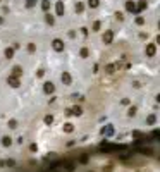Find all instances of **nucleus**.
Segmentation results:
<instances>
[{"mask_svg":"<svg viewBox=\"0 0 160 172\" xmlns=\"http://www.w3.org/2000/svg\"><path fill=\"white\" fill-rule=\"evenodd\" d=\"M64 10H65L64 2H57V3H55V12H57V16H64Z\"/></svg>","mask_w":160,"mask_h":172,"instance_id":"39448f33","label":"nucleus"},{"mask_svg":"<svg viewBox=\"0 0 160 172\" xmlns=\"http://www.w3.org/2000/svg\"><path fill=\"white\" fill-rule=\"evenodd\" d=\"M102 134H105V136H112V134H114V127H112V126L103 127V129H102Z\"/></svg>","mask_w":160,"mask_h":172,"instance_id":"9b49d317","label":"nucleus"},{"mask_svg":"<svg viewBox=\"0 0 160 172\" xmlns=\"http://www.w3.org/2000/svg\"><path fill=\"white\" fill-rule=\"evenodd\" d=\"M112 40H114V33H112V31H105V34H103V43H105V45H110Z\"/></svg>","mask_w":160,"mask_h":172,"instance_id":"20e7f679","label":"nucleus"},{"mask_svg":"<svg viewBox=\"0 0 160 172\" xmlns=\"http://www.w3.org/2000/svg\"><path fill=\"white\" fill-rule=\"evenodd\" d=\"M21 74H22V67H21V65H14V67H12V76H17V78H19Z\"/></svg>","mask_w":160,"mask_h":172,"instance_id":"9d476101","label":"nucleus"},{"mask_svg":"<svg viewBox=\"0 0 160 172\" xmlns=\"http://www.w3.org/2000/svg\"><path fill=\"white\" fill-rule=\"evenodd\" d=\"M43 74H45V71H43V69H40V71H38V72H36V76H38V78H41V76H43Z\"/></svg>","mask_w":160,"mask_h":172,"instance_id":"f704fd0d","label":"nucleus"},{"mask_svg":"<svg viewBox=\"0 0 160 172\" xmlns=\"http://www.w3.org/2000/svg\"><path fill=\"white\" fill-rule=\"evenodd\" d=\"M65 169H67L69 172H72V171H74V164H72V162H71V164H67V167H65Z\"/></svg>","mask_w":160,"mask_h":172,"instance_id":"c756f323","label":"nucleus"},{"mask_svg":"<svg viewBox=\"0 0 160 172\" xmlns=\"http://www.w3.org/2000/svg\"><path fill=\"white\" fill-rule=\"evenodd\" d=\"M29 150H31V152H36V150H38V146H36V143H33V145L29 146Z\"/></svg>","mask_w":160,"mask_h":172,"instance_id":"2f4dec72","label":"nucleus"},{"mask_svg":"<svg viewBox=\"0 0 160 172\" xmlns=\"http://www.w3.org/2000/svg\"><path fill=\"white\" fill-rule=\"evenodd\" d=\"M115 17H117V19H119V21H122V19H124V16H122V14H121V12H117V14H115Z\"/></svg>","mask_w":160,"mask_h":172,"instance_id":"72a5a7b5","label":"nucleus"},{"mask_svg":"<svg viewBox=\"0 0 160 172\" xmlns=\"http://www.w3.org/2000/svg\"><path fill=\"white\" fill-rule=\"evenodd\" d=\"M146 122H148V124H150V126H153V124H155V122H157V117H155V115H153V114H152V115H148V117H146Z\"/></svg>","mask_w":160,"mask_h":172,"instance_id":"2eb2a0df","label":"nucleus"},{"mask_svg":"<svg viewBox=\"0 0 160 172\" xmlns=\"http://www.w3.org/2000/svg\"><path fill=\"white\" fill-rule=\"evenodd\" d=\"M5 57H7V59H12V57H14V48H7V50H5Z\"/></svg>","mask_w":160,"mask_h":172,"instance_id":"6ab92c4d","label":"nucleus"},{"mask_svg":"<svg viewBox=\"0 0 160 172\" xmlns=\"http://www.w3.org/2000/svg\"><path fill=\"white\" fill-rule=\"evenodd\" d=\"M83 9H84V5H83L81 2H78V3H76V10H78V12H83Z\"/></svg>","mask_w":160,"mask_h":172,"instance_id":"a878e982","label":"nucleus"},{"mask_svg":"<svg viewBox=\"0 0 160 172\" xmlns=\"http://www.w3.org/2000/svg\"><path fill=\"white\" fill-rule=\"evenodd\" d=\"M64 131H65V133H72V131H74V126H72L71 122H67V124H64Z\"/></svg>","mask_w":160,"mask_h":172,"instance_id":"dca6fc26","label":"nucleus"},{"mask_svg":"<svg viewBox=\"0 0 160 172\" xmlns=\"http://www.w3.org/2000/svg\"><path fill=\"white\" fill-rule=\"evenodd\" d=\"M136 24H140V26L145 24V19H143V17H138V19H136Z\"/></svg>","mask_w":160,"mask_h":172,"instance_id":"7c9ffc66","label":"nucleus"},{"mask_svg":"<svg viewBox=\"0 0 160 172\" xmlns=\"http://www.w3.org/2000/svg\"><path fill=\"white\" fill-rule=\"evenodd\" d=\"M45 21H47L48 24H53V21H55V19H53V16H50V14H47V16H45Z\"/></svg>","mask_w":160,"mask_h":172,"instance_id":"5701e85b","label":"nucleus"},{"mask_svg":"<svg viewBox=\"0 0 160 172\" xmlns=\"http://www.w3.org/2000/svg\"><path fill=\"white\" fill-rule=\"evenodd\" d=\"M41 9H43L45 12H48V9H50V0H43V2H41Z\"/></svg>","mask_w":160,"mask_h":172,"instance_id":"f3484780","label":"nucleus"},{"mask_svg":"<svg viewBox=\"0 0 160 172\" xmlns=\"http://www.w3.org/2000/svg\"><path fill=\"white\" fill-rule=\"evenodd\" d=\"M128 115H129V117H134V115H136V107H131V109L128 110Z\"/></svg>","mask_w":160,"mask_h":172,"instance_id":"b1692460","label":"nucleus"},{"mask_svg":"<svg viewBox=\"0 0 160 172\" xmlns=\"http://www.w3.org/2000/svg\"><path fill=\"white\" fill-rule=\"evenodd\" d=\"M2 145H3V146H10V145H12V138L3 136V138H2Z\"/></svg>","mask_w":160,"mask_h":172,"instance_id":"f8f14e48","label":"nucleus"},{"mask_svg":"<svg viewBox=\"0 0 160 172\" xmlns=\"http://www.w3.org/2000/svg\"><path fill=\"white\" fill-rule=\"evenodd\" d=\"M98 3H100V0H88V5H90L91 9H95V7H98Z\"/></svg>","mask_w":160,"mask_h":172,"instance_id":"412c9836","label":"nucleus"},{"mask_svg":"<svg viewBox=\"0 0 160 172\" xmlns=\"http://www.w3.org/2000/svg\"><path fill=\"white\" fill-rule=\"evenodd\" d=\"M60 79H62V83H64V84H71V83H72V78H71V74H69V72H62Z\"/></svg>","mask_w":160,"mask_h":172,"instance_id":"0eeeda50","label":"nucleus"},{"mask_svg":"<svg viewBox=\"0 0 160 172\" xmlns=\"http://www.w3.org/2000/svg\"><path fill=\"white\" fill-rule=\"evenodd\" d=\"M43 122H45L47 126H50V124L53 122V117H52V115H45V119H43Z\"/></svg>","mask_w":160,"mask_h":172,"instance_id":"aec40b11","label":"nucleus"},{"mask_svg":"<svg viewBox=\"0 0 160 172\" xmlns=\"http://www.w3.org/2000/svg\"><path fill=\"white\" fill-rule=\"evenodd\" d=\"M152 136H153L155 140H157V138H160V131H159V129H155V131L152 133Z\"/></svg>","mask_w":160,"mask_h":172,"instance_id":"c85d7f7f","label":"nucleus"},{"mask_svg":"<svg viewBox=\"0 0 160 172\" xmlns=\"http://www.w3.org/2000/svg\"><path fill=\"white\" fill-rule=\"evenodd\" d=\"M34 50H36V47H34V43H29V45H28V52H31V53H33Z\"/></svg>","mask_w":160,"mask_h":172,"instance_id":"cd10ccee","label":"nucleus"},{"mask_svg":"<svg viewBox=\"0 0 160 172\" xmlns=\"http://www.w3.org/2000/svg\"><path fill=\"white\" fill-rule=\"evenodd\" d=\"M103 172H112V167H110V165H107V167H103Z\"/></svg>","mask_w":160,"mask_h":172,"instance_id":"c9c22d12","label":"nucleus"},{"mask_svg":"<svg viewBox=\"0 0 160 172\" xmlns=\"http://www.w3.org/2000/svg\"><path fill=\"white\" fill-rule=\"evenodd\" d=\"M100 29V21H95L93 22V31H98Z\"/></svg>","mask_w":160,"mask_h":172,"instance_id":"bb28decb","label":"nucleus"},{"mask_svg":"<svg viewBox=\"0 0 160 172\" xmlns=\"http://www.w3.org/2000/svg\"><path fill=\"white\" fill-rule=\"evenodd\" d=\"M0 167H5V162H3V160H0Z\"/></svg>","mask_w":160,"mask_h":172,"instance_id":"4c0bfd02","label":"nucleus"},{"mask_svg":"<svg viewBox=\"0 0 160 172\" xmlns=\"http://www.w3.org/2000/svg\"><path fill=\"white\" fill-rule=\"evenodd\" d=\"M7 83H9V84H10L12 88H17V86L21 84V83H19V78H17V76H9V78H7Z\"/></svg>","mask_w":160,"mask_h":172,"instance_id":"7ed1b4c3","label":"nucleus"},{"mask_svg":"<svg viewBox=\"0 0 160 172\" xmlns=\"http://www.w3.org/2000/svg\"><path fill=\"white\" fill-rule=\"evenodd\" d=\"M14 164H16V162H14V160H5V165H9V167H12V165H14Z\"/></svg>","mask_w":160,"mask_h":172,"instance_id":"473e14b6","label":"nucleus"},{"mask_svg":"<svg viewBox=\"0 0 160 172\" xmlns=\"http://www.w3.org/2000/svg\"><path fill=\"white\" fill-rule=\"evenodd\" d=\"M34 5V0H28V7H33Z\"/></svg>","mask_w":160,"mask_h":172,"instance_id":"e433bc0d","label":"nucleus"},{"mask_svg":"<svg viewBox=\"0 0 160 172\" xmlns=\"http://www.w3.org/2000/svg\"><path fill=\"white\" fill-rule=\"evenodd\" d=\"M138 152H140V153H143V155H152V153H153L150 148H138Z\"/></svg>","mask_w":160,"mask_h":172,"instance_id":"a211bd4d","label":"nucleus"},{"mask_svg":"<svg viewBox=\"0 0 160 172\" xmlns=\"http://www.w3.org/2000/svg\"><path fill=\"white\" fill-rule=\"evenodd\" d=\"M71 114H74V115H81V114H83V109H81V107H74V109H71Z\"/></svg>","mask_w":160,"mask_h":172,"instance_id":"4468645a","label":"nucleus"},{"mask_svg":"<svg viewBox=\"0 0 160 172\" xmlns=\"http://www.w3.org/2000/svg\"><path fill=\"white\" fill-rule=\"evenodd\" d=\"M155 52H157V47H155V43H150V45H146V55H148V57H153V55H155Z\"/></svg>","mask_w":160,"mask_h":172,"instance_id":"423d86ee","label":"nucleus"},{"mask_svg":"<svg viewBox=\"0 0 160 172\" xmlns=\"http://www.w3.org/2000/svg\"><path fill=\"white\" fill-rule=\"evenodd\" d=\"M126 10H128V12H136V3H134L133 0H128V2H126Z\"/></svg>","mask_w":160,"mask_h":172,"instance_id":"1a4fd4ad","label":"nucleus"},{"mask_svg":"<svg viewBox=\"0 0 160 172\" xmlns=\"http://www.w3.org/2000/svg\"><path fill=\"white\" fill-rule=\"evenodd\" d=\"M9 127H10V129H16V127H17V121L10 119V121H9Z\"/></svg>","mask_w":160,"mask_h":172,"instance_id":"393cba45","label":"nucleus"},{"mask_svg":"<svg viewBox=\"0 0 160 172\" xmlns=\"http://www.w3.org/2000/svg\"><path fill=\"white\" fill-rule=\"evenodd\" d=\"M148 7V3H146V0H140L138 3H136V12H141V10H145Z\"/></svg>","mask_w":160,"mask_h":172,"instance_id":"6e6552de","label":"nucleus"},{"mask_svg":"<svg viewBox=\"0 0 160 172\" xmlns=\"http://www.w3.org/2000/svg\"><path fill=\"white\" fill-rule=\"evenodd\" d=\"M43 91H45L47 95H52V93L55 91V86H53V83H50V81H47V83L43 84Z\"/></svg>","mask_w":160,"mask_h":172,"instance_id":"f03ea898","label":"nucleus"},{"mask_svg":"<svg viewBox=\"0 0 160 172\" xmlns=\"http://www.w3.org/2000/svg\"><path fill=\"white\" fill-rule=\"evenodd\" d=\"M105 71H107L109 74H114V72H115V64H109V65L105 67Z\"/></svg>","mask_w":160,"mask_h":172,"instance_id":"ddd939ff","label":"nucleus"},{"mask_svg":"<svg viewBox=\"0 0 160 172\" xmlns=\"http://www.w3.org/2000/svg\"><path fill=\"white\" fill-rule=\"evenodd\" d=\"M79 55H81L83 59H86V57L90 55V52H88V48H81V52H79Z\"/></svg>","mask_w":160,"mask_h":172,"instance_id":"4be33fe9","label":"nucleus"},{"mask_svg":"<svg viewBox=\"0 0 160 172\" xmlns=\"http://www.w3.org/2000/svg\"><path fill=\"white\" fill-rule=\"evenodd\" d=\"M52 47H53V50H55V52H62V50H64V41L57 38V40H53V41H52Z\"/></svg>","mask_w":160,"mask_h":172,"instance_id":"f257e3e1","label":"nucleus"}]
</instances>
